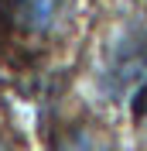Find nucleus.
<instances>
[{"label": "nucleus", "instance_id": "obj_1", "mask_svg": "<svg viewBox=\"0 0 147 151\" xmlns=\"http://www.w3.org/2000/svg\"><path fill=\"white\" fill-rule=\"evenodd\" d=\"M75 0H0V55L38 62L69 41Z\"/></svg>", "mask_w": 147, "mask_h": 151}, {"label": "nucleus", "instance_id": "obj_2", "mask_svg": "<svg viewBox=\"0 0 147 151\" xmlns=\"http://www.w3.org/2000/svg\"><path fill=\"white\" fill-rule=\"evenodd\" d=\"M51 151H123L116 134L89 113H62L51 131Z\"/></svg>", "mask_w": 147, "mask_h": 151}, {"label": "nucleus", "instance_id": "obj_3", "mask_svg": "<svg viewBox=\"0 0 147 151\" xmlns=\"http://www.w3.org/2000/svg\"><path fill=\"white\" fill-rule=\"evenodd\" d=\"M0 151H28V137L21 131L17 110L0 89Z\"/></svg>", "mask_w": 147, "mask_h": 151}, {"label": "nucleus", "instance_id": "obj_4", "mask_svg": "<svg viewBox=\"0 0 147 151\" xmlns=\"http://www.w3.org/2000/svg\"><path fill=\"white\" fill-rule=\"evenodd\" d=\"M133 100H137V134H140V144L147 151V83L140 86V93Z\"/></svg>", "mask_w": 147, "mask_h": 151}]
</instances>
